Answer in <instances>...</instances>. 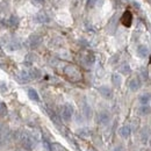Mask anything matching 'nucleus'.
<instances>
[{
    "label": "nucleus",
    "instance_id": "obj_30",
    "mask_svg": "<svg viewBox=\"0 0 151 151\" xmlns=\"http://www.w3.org/2000/svg\"><path fill=\"white\" fill-rule=\"evenodd\" d=\"M33 1V4H35V5H41L42 2H43V0H32Z\"/></svg>",
    "mask_w": 151,
    "mask_h": 151
},
{
    "label": "nucleus",
    "instance_id": "obj_28",
    "mask_svg": "<svg viewBox=\"0 0 151 151\" xmlns=\"http://www.w3.org/2000/svg\"><path fill=\"white\" fill-rule=\"evenodd\" d=\"M98 4H99V0H87V5L90 7H93V6L98 5Z\"/></svg>",
    "mask_w": 151,
    "mask_h": 151
},
{
    "label": "nucleus",
    "instance_id": "obj_16",
    "mask_svg": "<svg viewBox=\"0 0 151 151\" xmlns=\"http://www.w3.org/2000/svg\"><path fill=\"white\" fill-rule=\"evenodd\" d=\"M112 81H113L115 87H120L121 84H122V77L120 75H117V73H114V75L112 76Z\"/></svg>",
    "mask_w": 151,
    "mask_h": 151
},
{
    "label": "nucleus",
    "instance_id": "obj_10",
    "mask_svg": "<svg viewBox=\"0 0 151 151\" xmlns=\"http://www.w3.org/2000/svg\"><path fill=\"white\" fill-rule=\"evenodd\" d=\"M28 75H29V78L30 79H34V80H37L42 77V72L41 70L37 69V68H32L29 71H28Z\"/></svg>",
    "mask_w": 151,
    "mask_h": 151
},
{
    "label": "nucleus",
    "instance_id": "obj_13",
    "mask_svg": "<svg viewBox=\"0 0 151 151\" xmlns=\"http://www.w3.org/2000/svg\"><path fill=\"white\" fill-rule=\"evenodd\" d=\"M119 134H120L121 137H123V138H128V137L130 136V134H132V129H130L129 126H123V127L120 128Z\"/></svg>",
    "mask_w": 151,
    "mask_h": 151
},
{
    "label": "nucleus",
    "instance_id": "obj_2",
    "mask_svg": "<svg viewBox=\"0 0 151 151\" xmlns=\"http://www.w3.org/2000/svg\"><path fill=\"white\" fill-rule=\"evenodd\" d=\"M60 115H62L63 121H65V122H70L71 119H72V116H73V107H72V105H70V104H65V105L62 107Z\"/></svg>",
    "mask_w": 151,
    "mask_h": 151
},
{
    "label": "nucleus",
    "instance_id": "obj_7",
    "mask_svg": "<svg viewBox=\"0 0 151 151\" xmlns=\"http://www.w3.org/2000/svg\"><path fill=\"white\" fill-rule=\"evenodd\" d=\"M98 91L101 94V96H104L105 99H112V96H113V92L108 86H100L98 88Z\"/></svg>",
    "mask_w": 151,
    "mask_h": 151
},
{
    "label": "nucleus",
    "instance_id": "obj_3",
    "mask_svg": "<svg viewBox=\"0 0 151 151\" xmlns=\"http://www.w3.org/2000/svg\"><path fill=\"white\" fill-rule=\"evenodd\" d=\"M65 75L69 77V79H71V80H79L80 79V72L76 69L75 66H72V65H69V66H66V69H65Z\"/></svg>",
    "mask_w": 151,
    "mask_h": 151
},
{
    "label": "nucleus",
    "instance_id": "obj_5",
    "mask_svg": "<svg viewBox=\"0 0 151 151\" xmlns=\"http://www.w3.org/2000/svg\"><path fill=\"white\" fill-rule=\"evenodd\" d=\"M109 121H111V115L108 112H100L99 115H98V122L100 123V124H102V126H106V124H108L109 123Z\"/></svg>",
    "mask_w": 151,
    "mask_h": 151
},
{
    "label": "nucleus",
    "instance_id": "obj_19",
    "mask_svg": "<svg viewBox=\"0 0 151 151\" xmlns=\"http://www.w3.org/2000/svg\"><path fill=\"white\" fill-rule=\"evenodd\" d=\"M139 102L142 105H149L150 102V93H144L139 96Z\"/></svg>",
    "mask_w": 151,
    "mask_h": 151
},
{
    "label": "nucleus",
    "instance_id": "obj_25",
    "mask_svg": "<svg viewBox=\"0 0 151 151\" xmlns=\"http://www.w3.org/2000/svg\"><path fill=\"white\" fill-rule=\"evenodd\" d=\"M33 62H34V56H33V55L29 54V55L26 56V58H24V64H26V65H30Z\"/></svg>",
    "mask_w": 151,
    "mask_h": 151
},
{
    "label": "nucleus",
    "instance_id": "obj_8",
    "mask_svg": "<svg viewBox=\"0 0 151 151\" xmlns=\"http://www.w3.org/2000/svg\"><path fill=\"white\" fill-rule=\"evenodd\" d=\"M141 86H142V81H141V79L138 78V77H135V78H132V80L129 81V88L132 90V91H138L139 88H141Z\"/></svg>",
    "mask_w": 151,
    "mask_h": 151
},
{
    "label": "nucleus",
    "instance_id": "obj_27",
    "mask_svg": "<svg viewBox=\"0 0 151 151\" xmlns=\"http://www.w3.org/2000/svg\"><path fill=\"white\" fill-rule=\"evenodd\" d=\"M0 92L1 93L7 92V84L5 81H0Z\"/></svg>",
    "mask_w": 151,
    "mask_h": 151
},
{
    "label": "nucleus",
    "instance_id": "obj_21",
    "mask_svg": "<svg viewBox=\"0 0 151 151\" xmlns=\"http://www.w3.org/2000/svg\"><path fill=\"white\" fill-rule=\"evenodd\" d=\"M94 62H95V57L92 52H90V54L86 55V63H87L88 65H93Z\"/></svg>",
    "mask_w": 151,
    "mask_h": 151
},
{
    "label": "nucleus",
    "instance_id": "obj_18",
    "mask_svg": "<svg viewBox=\"0 0 151 151\" xmlns=\"http://www.w3.org/2000/svg\"><path fill=\"white\" fill-rule=\"evenodd\" d=\"M42 141H43V147H44V149L47 151H52V143L45 137V136H43L42 137Z\"/></svg>",
    "mask_w": 151,
    "mask_h": 151
},
{
    "label": "nucleus",
    "instance_id": "obj_23",
    "mask_svg": "<svg viewBox=\"0 0 151 151\" xmlns=\"http://www.w3.org/2000/svg\"><path fill=\"white\" fill-rule=\"evenodd\" d=\"M120 71L123 73V75H129L130 73V66L128 65V64H123L122 66H121V69H120Z\"/></svg>",
    "mask_w": 151,
    "mask_h": 151
},
{
    "label": "nucleus",
    "instance_id": "obj_24",
    "mask_svg": "<svg viewBox=\"0 0 151 151\" xmlns=\"http://www.w3.org/2000/svg\"><path fill=\"white\" fill-rule=\"evenodd\" d=\"M52 151H68L63 145H60L59 143H54L52 144Z\"/></svg>",
    "mask_w": 151,
    "mask_h": 151
},
{
    "label": "nucleus",
    "instance_id": "obj_31",
    "mask_svg": "<svg viewBox=\"0 0 151 151\" xmlns=\"http://www.w3.org/2000/svg\"><path fill=\"white\" fill-rule=\"evenodd\" d=\"M17 151H27L26 149H19V150H17Z\"/></svg>",
    "mask_w": 151,
    "mask_h": 151
},
{
    "label": "nucleus",
    "instance_id": "obj_26",
    "mask_svg": "<svg viewBox=\"0 0 151 151\" xmlns=\"http://www.w3.org/2000/svg\"><path fill=\"white\" fill-rule=\"evenodd\" d=\"M9 22H11V26H18V23H19V18H18L17 15H12Z\"/></svg>",
    "mask_w": 151,
    "mask_h": 151
},
{
    "label": "nucleus",
    "instance_id": "obj_6",
    "mask_svg": "<svg viewBox=\"0 0 151 151\" xmlns=\"http://www.w3.org/2000/svg\"><path fill=\"white\" fill-rule=\"evenodd\" d=\"M15 79H17L19 83H21V84L29 83V80H30L29 75H28V71H24V70H22V71H20L19 73H17V75H15Z\"/></svg>",
    "mask_w": 151,
    "mask_h": 151
},
{
    "label": "nucleus",
    "instance_id": "obj_15",
    "mask_svg": "<svg viewBox=\"0 0 151 151\" xmlns=\"http://www.w3.org/2000/svg\"><path fill=\"white\" fill-rule=\"evenodd\" d=\"M83 114L85 115L86 119H90L92 116V109H91L90 105L86 102H84V105H83Z\"/></svg>",
    "mask_w": 151,
    "mask_h": 151
},
{
    "label": "nucleus",
    "instance_id": "obj_1",
    "mask_svg": "<svg viewBox=\"0 0 151 151\" xmlns=\"http://www.w3.org/2000/svg\"><path fill=\"white\" fill-rule=\"evenodd\" d=\"M18 138H19L21 145L23 147V149H26V150H32L36 145V139H35L36 137L34 136L33 132H30L29 130L20 132L19 135H18Z\"/></svg>",
    "mask_w": 151,
    "mask_h": 151
},
{
    "label": "nucleus",
    "instance_id": "obj_9",
    "mask_svg": "<svg viewBox=\"0 0 151 151\" xmlns=\"http://www.w3.org/2000/svg\"><path fill=\"white\" fill-rule=\"evenodd\" d=\"M136 51H137V55L141 57V58H147V57L149 56V48L145 47V45H143V44L138 45Z\"/></svg>",
    "mask_w": 151,
    "mask_h": 151
},
{
    "label": "nucleus",
    "instance_id": "obj_12",
    "mask_svg": "<svg viewBox=\"0 0 151 151\" xmlns=\"http://www.w3.org/2000/svg\"><path fill=\"white\" fill-rule=\"evenodd\" d=\"M36 20L40 23H49L50 22V18L48 17V14L45 12H40L36 15Z\"/></svg>",
    "mask_w": 151,
    "mask_h": 151
},
{
    "label": "nucleus",
    "instance_id": "obj_17",
    "mask_svg": "<svg viewBox=\"0 0 151 151\" xmlns=\"http://www.w3.org/2000/svg\"><path fill=\"white\" fill-rule=\"evenodd\" d=\"M6 48H7V50H9V51H15V50L19 49L20 45L18 42H15V41H11L9 43H7Z\"/></svg>",
    "mask_w": 151,
    "mask_h": 151
},
{
    "label": "nucleus",
    "instance_id": "obj_11",
    "mask_svg": "<svg viewBox=\"0 0 151 151\" xmlns=\"http://www.w3.org/2000/svg\"><path fill=\"white\" fill-rule=\"evenodd\" d=\"M132 15L130 12H124V14H123V17H122V19H121V22L124 24V26H127V27H129L130 24H132Z\"/></svg>",
    "mask_w": 151,
    "mask_h": 151
},
{
    "label": "nucleus",
    "instance_id": "obj_29",
    "mask_svg": "<svg viewBox=\"0 0 151 151\" xmlns=\"http://www.w3.org/2000/svg\"><path fill=\"white\" fill-rule=\"evenodd\" d=\"M79 135H81L83 137H86V136H87V132H86V130H85V129H84V130H81V132L79 130Z\"/></svg>",
    "mask_w": 151,
    "mask_h": 151
},
{
    "label": "nucleus",
    "instance_id": "obj_14",
    "mask_svg": "<svg viewBox=\"0 0 151 151\" xmlns=\"http://www.w3.org/2000/svg\"><path fill=\"white\" fill-rule=\"evenodd\" d=\"M27 94H28L30 100H33V101H35V102H38V101H40V95H38L37 91H36L35 88H29L28 92H27Z\"/></svg>",
    "mask_w": 151,
    "mask_h": 151
},
{
    "label": "nucleus",
    "instance_id": "obj_4",
    "mask_svg": "<svg viewBox=\"0 0 151 151\" xmlns=\"http://www.w3.org/2000/svg\"><path fill=\"white\" fill-rule=\"evenodd\" d=\"M42 43V37L37 34H32L28 38V44L30 49H36Z\"/></svg>",
    "mask_w": 151,
    "mask_h": 151
},
{
    "label": "nucleus",
    "instance_id": "obj_20",
    "mask_svg": "<svg viewBox=\"0 0 151 151\" xmlns=\"http://www.w3.org/2000/svg\"><path fill=\"white\" fill-rule=\"evenodd\" d=\"M7 115V106L0 101V117H4Z\"/></svg>",
    "mask_w": 151,
    "mask_h": 151
},
{
    "label": "nucleus",
    "instance_id": "obj_22",
    "mask_svg": "<svg viewBox=\"0 0 151 151\" xmlns=\"http://www.w3.org/2000/svg\"><path fill=\"white\" fill-rule=\"evenodd\" d=\"M139 113L142 115H148L150 113V106L149 105H142V107L139 109Z\"/></svg>",
    "mask_w": 151,
    "mask_h": 151
}]
</instances>
